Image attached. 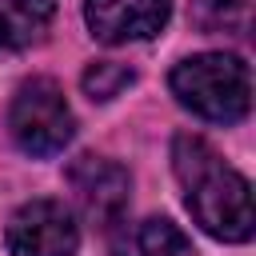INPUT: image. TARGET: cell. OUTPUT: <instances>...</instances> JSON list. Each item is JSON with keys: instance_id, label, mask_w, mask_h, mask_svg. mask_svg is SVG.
<instances>
[{"instance_id": "cell-1", "label": "cell", "mask_w": 256, "mask_h": 256, "mask_svg": "<svg viewBox=\"0 0 256 256\" xmlns=\"http://www.w3.org/2000/svg\"><path fill=\"white\" fill-rule=\"evenodd\" d=\"M172 168L184 188V204L192 220L224 240V244H244L252 240V184L204 140V136H176L172 140Z\"/></svg>"}, {"instance_id": "cell-2", "label": "cell", "mask_w": 256, "mask_h": 256, "mask_svg": "<svg viewBox=\"0 0 256 256\" xmlns=\"http://www.w3.org/2000/svg\"><path fill=\"white\" fill-rule=\"evenodd\" d=\"M172 96L200 120L236 124L252 108V72L232 52H200L172 68Z\"/></svg>"}, {"instance_id": "cell-3", "label": "cell", "mask_w": 256, "mask_h": 256, "mask_svg": "<svg viewBox=\"0 0 256 256\" xmlns=\"http://www.w3.org/2000/svg\"><path fill=\"white\" fill-rule=\"evenodd\" d=\"M8 128H12V140L20 144V152L48 160L68 148V140L76 132V116H72L60 84L36 76V80L20 84V92L12 96Z\"/></svg>"}, {"instance_id": "cell-4", "label": "cell", "mask_w": 256, "mask_h": 256, "mask_svg": "<svg viewBox=\"0 0 256 256\" xmlns=\"http://www.w3.org/2000/svg\"><path fill=\"white\" fill-rule=\"evenodd\" d=\"M4 244L12 256H76L80 224L60 200H32L12 212L4 228Z\"/></svg>"}, {"instance_id": "cell-5", "label": "cell", "mask_w": 256, "mask_h": 256, "mask_svg": "<svg viewBox=\"0 0 256 256\" xmlns=\"http://www.w3.org/2000/svg\"><path fill=\"white\" fill-rule=\"evenodd\" d=\"M68 184L76 192V204L80 212L100 224V228H116L128 212V200H132V176L128 168H120L116 160L108 156H80L72 160L68 168Z\"/></svg>"}, {"instance_id": "cell-6", "label": "cell", "mask_w": 256, "mask_h": 256, "mask_svg": "<svg viewBox=\"0 0 256 256\" xmlns=\"http://www.w3.org/2000/svg\"><path fill=\"white\" fill-rule=\"evenodd\" d=\"M172 16V0H84V20L100 44L152 40Z\"/></svg>"}, {"instance_id": "cell-7", "label": "cell", "mask_w": 256, "mask_h": 256, "mask_svg": "<svg viewBox=\"0 0 256 256\" xmlns=\"http://www.w3.org/2000/svg\"><path fill=\"white\" fill-rule=\"evenodd\" d=\"M112 256H192V244L172 220L144 216L112 236Z\"/></svg>"}, {"instance_id": "cell-8", "label": "cell", "mask_w": 256, "mask_h": 256, "mask_svg": "<svg viewBox=\"0 0 256 256\" xmlns=\"http://www.w3.org/2000/svg\"><path fill=\"white\" fill-rule=\"evenodd\" d=\"M52 16H56L52 0H0V52L40 44Z\"/></svg>"}, {"instance_id": "cell-9", "label": "cell", "mask_w": 256, "mask_h": 256, "mask_svg": "<svg viewBox=\"0 0 256 256\" xmlns=\"http://www.w3.org/2000/svg\"><path fill=\"white\" fill-rule=\"evenodd\" d=\"M132 80H136V72L132 68H124V64H116V60H96V64H88L84 68V76H80V84H84V92L92 96V100H116L124 88H132Z\"/></svg>"}, {"instance_id": "cell-10", "label": "cell", "mask_w": 256, "mask_h": 256, "mask_svg": "<svg viewBox=\"0 0 256 256\" xmlns=\"http://www.w3.org/2000/svg\"><path fill=\"white\" fill-rule=\"evenodd\" d=\"M192 16L204 32H240L244 20H248L240 0H196Z\"/></svg>"}]
</instances>
